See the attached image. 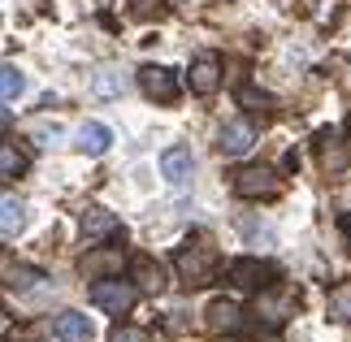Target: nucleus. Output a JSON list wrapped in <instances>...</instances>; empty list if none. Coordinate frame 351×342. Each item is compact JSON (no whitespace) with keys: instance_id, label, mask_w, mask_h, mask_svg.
Instances as JSON below:
<instances>
[{"instance_id":"obj_1","label":"nucleus","mask_w":351,"mask_h":342,"mask_svg":"<svg viewBox=\"0 0 351 342\" xmlns=\"http://www.w3.org/2000/svg\"><path fill=\"white\" fill-rule=\"evenodd\" d=\"M213 273H217V252H213V243L208 239H191L178 252V278L195 291V286L213 282Z\"/></svg>"},{"instance_id":"obj_2","label":"nucleus","mask_w":351,"mask_h":342,"mask_svg":"<svg viewBox=\"0 0 351 342\" xmlns=\"http://www.w3.org/2000/svg\"><path fill=\"white\" fill-rule=\"evenodd\" d=\"M278 191H282V178L269 165H247L234 173V195H243V199H274Z\"/></svg>"},{"instance_id":"obj_3","label":"nucleus","mask_w":351,"mask_h":342,"mask_svg":"<svg viewBox=\"0 0 351 342\" xmlns=\"http://www.w3.org/2000/svg\"><path fill=\"white\" fill-rule=\"evenodd\" d=\"M134 299H139V291H134L130 282H121V278H104V282L91 286V304L104 308V312H113V317L130 312V308H134Z\"/></svg>"},{"instance_id":"obj_4","label":"nucleus","mask_w":351,"mask_h":342,"mask_svg":"<svg viewBox=\"0 0 351 342\" xmlns=\"http://www.w3.org/2000/svg\"><path fill=\"white\" fill-rule=\"evenodd\" d=\"M139 87H143L147 100H160V104L178 100V78H173L165 65H143V70H139Z\"/></svg>"},{"instance_id":"obj_5","label":"nucleus","mask_w":351,"mask_h":342,"mask_svg":"<svg viewBox=\"0 0 351 342\" xmlns=\"http://www.w3.org/2000/svg\"><path fill=\"white\" fill-rule=\"evenodd\" d=\"M204 330L208 334H234V330H243V308L234 304V299H213V304L204 308Z\"/></svg>"},{"instance_id":"obj_6","label":"nucleus","mask_w":351,"mask_h":342,"mask_svg":"<svg viewBox=\"0 0 351 342\" xmlns=\"http://www.w3.org/2000/svg\"><path fill=\"white\" fill-rule=\"evenodd\" d=\"M121 265H126L121 247H96V252H87V256H83V265H78V269H83V278L104 282V278H117Z\"/></svg>"},{"instance_id":"obj_7","label":"nucleus","mask_w":351,"mask_h":342,"mask_svg":"<svg viewBox=\"0 0 351 342\" xmlns=\"http://www.w3.org/2000/svg\"><path fill=\"white\" fill-rule=\"evenodd\" d=\"M217 147H221V156H247L256 147V130L247 126V121H226Z\"/></svg>"},{"instance_id":"obj_8","label":"nucleus","mask_w":351,"mask_h":342,"mask_svg":"<svg viewBox=\"0 0 351 342\" xmlns=\"http://www.w3.org/2000/svg\"><path fill=\"white\" fill-rule=\"evenodd\" d=\"M317 160H321V169L326 173H343L347 165H351V152H347V143L339 139V134H321L317 139Z\"/></svg>"},{"instance_id":"obj_9","label":"nucleus","mask_w":351,"mask_h":342,"mask_svg":"<svg viewBox=\"0 0 351 342\" xmlns=\"http://www.w3.org/2000/svg\"><path fill=\"white\" fill-rule=\"evenodd\" d=\"M265 278H269V265H261V260H252V256H243L230 265V282L239 291H261Z\"/></svg>"},{"instance_id":"obj_10","label":"nucleus","mask_w":351,"mask_h":342,"mask_svg":"<svg viewBox=\"0 0 351 342\" xmlns=\"http://www.w3.org/2000/svg\"><path fill=\"white\" fill-rule=\"evenodd\" d=\"M221 87V61L217 57H199L191 65V91L195 95H213Z\"/></svg>"},{"instance_id":"obj_11","label":"nucleus","mask_w":351,"mask_h":342,"mask_svg":"<svg viewBox=\"0 0 351 342\" xmlns=\"http://www.w3.org/2000/svg\"><path fill=\"white\" fill-rule=\"evenodd\" d=\"M52 334H57L61 342H87L91 338V321L83 317V312H61V317L52 321Z\"/></svg>"},{"instance_id":"obj_12","label":"nucleus","mask_w":351,"mask_h":342,"mask_svg":"<svg viewBox=\"0 0 351 342\" xmlns=\"http://www.w3.org/2000/svg\"><path fill=\"white\" fill-rule=\"evenodd\" d=\"M160 173H165L173 186H182L186 178H191V152H186V147H169V152H160Z\"/></svg>"},{"instance_id":"obj_13","label":"nucleus","mask_w":351,"mask_h":342,"mask_svg":"<svg viewBox=\"0 0 351 342\" xmlns=\"http://www.w3.org/2000/svg\"><path fill=\"white\" fill-rule=\"evenodd\" d=\"M109 143H113V134H109V126H100V121H87V126L78 130V147H83L87 156H104Z\"/></svg>"},{"instance_id":"obj_14","label":"nucleus","mask_w":351,"mask_h":342,"mask_svg":"<svg viewBox=\"0 0 351 342\" xmlns=\"http://www.w3.org/2000/svg\"><path fill=\"white\" fill-rule=\"evenodd\" d=\"M83 239L91 243V239H109L113 230H117V217L113 212H104V208H91V212H83Z\"/></svg>"},{"instance_id":"obj_15","label":"nucleus","mask_w":351,"mask_h":342,"mask_svg":"<svg viewBox=\"0 0 351 342\" xmlns=\"http://www.w3.org/2000/svg\"><path fill=\"white\" fill-rule=\"evenodd\" d=\"M91 91H96L100 100H117V95L126 91V74L113 70V65H104V70L96 74V83H91Z\"/></svg>"},{"instance_id":"obj_16","label":"nucleus","mask_w":351,"mask_h":342,"mask_svg":"<svg viewBox=\"0 0 351 342\" xmlns=\"http://www.w3.org/2000/svg\"><path fill=\"white\" fill-rule=\"evenodd\" d=\"M134 282H139L143 291H152V295L165 286V278H160V265H156L152 256H139V260H134Z\"/></svg>"},{"instance_id":"obj_17","label":"nucleus","mask_w":351,"mask_h":342,"mask_svg":"<svg viewBox=\"0 0 351 342\" xmlns=\"http://www.w3.org/2000/svg\"><path fill=\"white\" fill-rule=\"evenodd\" d=\"M291 308H295V295H291V291H287V295H261V304H256V312H261V317H269V321H282Z\"/></svg>"},{"instance_id":"obj_18","label":"nucleus","mask_w":351,"mask_h":342,"mask_svg":"<svg viewBox=\"0 0 351 342\" xmlns=\"http://www.w3.org/2000/svg\"><path fill=\"white\" fill-rule=\"evenodd\" d=\"M22 225H26V208H22V199L5 195V217H0V230H5V239H13Z\"/></svg>"},{"instance_id":"obj_19","label":"nucleus","mask_w":351,"mask_h":342,"mask_svg":"<svg viewBox=\"0 0 351 342\" xmlns=\"http://www.w3.org/2000/svg\"><path fill=\"white\" fill-rule=\"evenodd\" d=\"M22 91H26V78L18 74V65H5L0 70V95H5V104H13Z\"/></svg>"},{"instance_id":"obj_20","label":"nucleus","mask_w":351,"mask_h":342,"mask_svg":"<svg viewBox=\"0 0 351 342\" xmlns=\"http://www.w3.org/2000/svg\"><path fill=\"white\" fill-rule=\"evenodd\" d=\"M330 312L339 321H351V282H343V286H334V291H330Z\"/></svg>"},{"instance_id":"obj_21","label":"nucleus","mask_w":351,"mask_h":342,"mask_svg":"<svg viewBox=\"0 0 351 342\" xmlns=\"http://www.w3.org/2000/svg\"><path fill=\"white\" fill-rule=\"evenodd\" d=\"M22 169H26L22 152H18V147H13V143H5V147H0V178H18Z\"/></svg>"},{"instance_id":"obj_22","label":"nucleus","mask_w":351,"mask_h":342,"mask_svg":"<svg viewBox=\"0 0 351 342\" xmlns=\"http://www.w3.org/2000/svg\"><path fill=\"white\" fill-rule=\"evenodd\" d=\"M109 342H152V334L139 330V325H113V330H109Z\"/></svg>"},{"instance_id":"obj_23","label":"nucleus","mask_w":351,"mask_h":342,"mask_svg":"<svg viewBox=\"0 0 351 342\" xmlns=\"http://www.w3.org/2000/svg\"><path fill=\"white\" fill-rule=\"evenodd\" d=\"M130 13L134 18H152V13H160V0H130Z\"/></svg>"},{"instance_id":"obj_24","label":"nucleus","mask_w":351,"mask_h":342,"mask_svg":"<svg viewBox=\"0 0 351 342\" xmlns=\"http://www.w3.org/2000/svg\"><path fill=\"white\" fill-rule=\"evenodd\" d=\"M339 5H343V0H321V9H317V22H330L334 13H339Z\"/></svg>"},{"instance_id":"obj_25","label":"nucleus","mask_w":351,"mask_h":342,"mask_svg":"<svg viewBox=\"0 0 351 342\" xmlns=\"http://www.w3.org/2000/svg\"><path fill=\"white\" fill-rule=\"evenodd\" d=\"M243 104H261V108H269L274 100H269L265 91H252V87H247V91H243Z\"/></svg>"},{"instance_id":"obj_26","label":"nucleus","mask_w":351,"mask_h":342,"mask_svg":"<svg viewBox=\"0 0 351 342\" xmlns=\"http://www.w3.org/2000/svg\"><path fill=\"white\" fill-rule=\"evenodd\" d=\"M343 234H347V252H351V217H347V225H343Z\"/></svg>"}]
</instances>
